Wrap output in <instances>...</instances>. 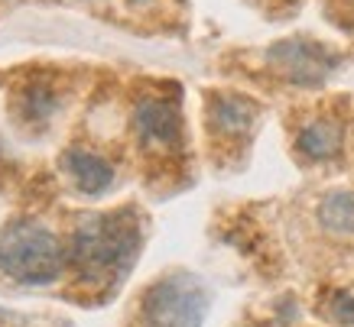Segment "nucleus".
<instances>
[{
  "label": "nucleus",
  "mask_w": 354,
  "mask_h": 327,
  "mask_svg": "<svg viewBox=\"0 0 354 327\" xmlns=\"http://www.w3.org/2000/svg\"><path fill=\"white\" fill-rule=\"evenodd\" d=\"M137 224L130 214H88L72 233L68 263L85 279L124 275L137 253Z\"/></svg>",
  "instance_id": "f257e3e1"
},
{
  "label": "nucleus",
  "mask_w": 354,
  "mask_h": 327,
  "mask_svg": "<svg viewBox=\"0 0 354 327\" xmlns=\"http://www.w3.org/2000/svg\"><path fill=\"white\" fill-rule=\"evenodd\" d=\"M68 253L43 224L17 221L0 230V272L20 285H49L59 279Z\"/></svg>",
  "instance_id": "f03ea898"
},
{
  "label": "nucleus",
  "mask_w": 354,
  "mask_h": 327,
  "mask_svg": "<svg viewBox=\"0 0 354 327\" xmlns=\"http://www.w3.org/2000/svg\"><path fill=\"white\" fill-rule=\"evenodd\" d=\"M208 315V292L192 275H169L150 285L140 317L143 327H202Z\"/></svg>",
  "instance_id": "7ed1b4c3"
},
{
  "label": "nucleus",
  "mask_w": 354,
  "mask_h": 327,
  "mask_svg": "<svg viewBox=\"0 0 354 327\" xmlns=\"http://www.w3.org/2000/svg\"><path fill=\"white\" fill-rule=\"evenodd\" d=\"M267 62L273 65L286 81L312 88V85H322L325 78L335 72L338 55L328 52L325 46L312 43V39H283V43L270 46Z\"/></svg>",
  "instance_id": "20e7f679"
},
{
  "label": "nucleus",
  "mask_w": 354,
  "mask_h": 327,
  "mask_svg": "<svg viewBox=\"0 0 354 327\" xmlns=\"http://www.w3.org/2000/svg\"><path fill=\"white\" fill-rule=\"evenodd\" d=\"M133 130L143 146L153 149H176L183 139V117L179 107L162 97H143L133 107Z\"/></svg>",
  "instance_id": "39448f33"
},
{
  "label": "nucleus",
  "mask_w": 354,
  "mask_h": 327,
  "mask_svg": "<svg viewBox=\"0 0 354 327\" xmlns=\"http://www.w3.org/2000/svg\"><path fill=\"white\" fill-rule=\"evenodd\" d=\"M65 172L72 175L75 188L88 198H97L114 185V166H111L104 156L97 152H88V149H68L62 159Z\"/></svg>",
  "instance_id": "423d86ee"
},
{
  "label": "nucleus",
  "mask_w": 354,
  "mask_h": 327,
  "mask_svg": "<svg viewBox=\"0 0 354 327\" xmlns=\"http://www.w3.org/2000/svg\"><path fill=\"white\" fill-rule=\"evenodd\" d=\"M257 120V104L244 95H221L208 104V123L225 137H244Z\"/></svg>",
  "instance_id": "0eeeda50"
},
{
  "label": "nucleus",
  "mask_w": 354,
  "mask_h": 327,
  "mask_svg": "<svg viewBox=\"0 0 354 327\" xmlns=\"http://www.w3.org/2000/svg\"><path fill=\"white\" fill-rule=\"evenodd\" d=\"M344 143V130L342 123L335 120H312L299 130L296 137V149H299L306 159H315V162H325V159H335L342 152Z\"/></svg>",
  "instance_id": "6e6552de"
},
{
  "label": "nucleus",
  "mask_w": 354,
  "mask_h": 327,
  "mask_svg": "<svg viewBox=\"0 0 354 327\" xmlns=\"http://www.w3.org/2000/svg\"><path fill=\"white\" fill-rule=\"evenodd\" d=\"M319 224L332 233H348L354 237V188L328 191L319 201Z\"/></svg>",
  "instance_id": "1a4fd4ad"
},
{
  "label": "nucleus",
  "mask_w": 354,
  "mask_h": 327,
  "mask_svg": "<svg viewBox=\"0 0 354 327\" xmlns=\"http://www.w3.org/2000/svg\"><path fill=\"white\" fill-rule=\"evenodd\" d=\"M55 104L59 101H55V95L46 85H30L26 95H23V114H26V120H49Z\"/></svg>",
  "instance_id": "9d476101"
},
{
  "label": "nucleus",
  "mask_w": 354,
  "mask_h": 327,
  "mask_svg": "<svg viewBox=\"0 0 354 327\" xmlns=\"http://www.w3.org/2000/svg\"><path fill=\"white\" fill-rule=\"evenodd\" d=\"M332 315H335V321H342V324L354 327V295H335Z\"/></svg>",
  "instance_id": "9b49d317"
},
{
  "label": "nucleus",
  "mask_w": 354,
  "mask_h": 327,
  "mask_svg": "<svg viewBox=\"0 0 354 327\" xmlns=\"http://www.w3.org/2000/svg\"><path fill=\"white\" fill-rule=\"evenodd\" d=\"M133 7H147V3H153V0H130Z\"/></svg>",
  "instance_id": "f8f14e48"
}]
</instances>
